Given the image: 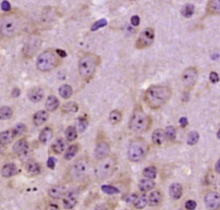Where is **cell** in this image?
I'll use <instances>...</instances> for the list:
<instances>
[{
	"label": "cell",
	"instance_id": "1",
	"mask_svg": "<svg viewBox=\"0 0 220 210\" xmlns=\"http://www.w3.org/2000/svg\"><path fill=\"white\" fill-rule=\"evenodd\" d=\"M172 97V89L166 85H152L146 89L144 100L151 110L157 111L168 103Z\"/></svg>",
	"mask_w": 220,
	"mask_h": 210
},
{
	"label": "cell",
	"instance_id": "19",
	"mask_svg": "<svg viewBox=\"0 0 220 210\" xmlns=\"http://www.w3.org/2000/svg\"><path fill=\"white\" fill-rule=\"evenodd\" d=\"M48 118L49 112L46 109L38 111L33 116V123L36 126H41V125H44L46 122L48 120Z\"/></svg>",
	"mask_w": 220,
	"mask_h": 210
},
{
	"label": "cell",
	"instance_id": "37",
	"mask_svg": "<svg viewBox=\"0 0 220 210\" xmlns=\"http://www.w3.org/2000/svg\"><path fill=\"white\" fill-rule=\"evenodd\" d=\"M13 116V110L12 108L7 106L1 107L0 109V118L2 120H8L11 119Z\"/></svg>",
	"mask_w": 220,
	"mask_h": 210
},
{
	"label": "cell",
	"instance_id": "23",
	"mask_svg": "<svg viewBox=\"0 0 220 210\" xmlns=\"http://www.w3.org/2000/svg\"><path fill=\"white\" fill-rule=\"evenodd\" d=\"M24 168L26 172H28V174L32 175V176H36V175H39L42 172L41 165L35 161H27L24 165Z\"/></svg>",
	"mask_w": 220,
	"mask_h": 210
},
{
	"label": "cell",
	"instance_id": "28",
	"mask_svg": "<svg viewBox=\"0 0 220 210\" xmlns=\"http://www.w3.org/2000/svg\"><path fill=\"white\" fill-rule=\"evenodd\" d=\"M53 136V131L51 127L46 126L42 130L39 135V141L42 143V144H46L47 143L52 139Z\"/></svg>",
	"mask_w": 220,
	"mask_h": 210
},
{
	"label": "cell",
	"instance_id": "7",
	"mask_svg": "<svg viewBox=\"0 0 220 210\" xmlns=\"http://www.w3.org/2000/svg\"><path fill=\"white\" fill-rule=\"evenodd\" d=\"M117 167V160L114 156H108L104 159L99 161V164L95 169V176L98 180H105L110 177Z\"/></svg>",
	"mask_w": 220,
	"mask_h": 210
},
{
	"label": "cell",
	"instance_id": "2",
	"mask_svg": "<svg viewBox=\"0 0 220 210\" xmlns=\"http://www.w3.org/2000/svg\"><path fill=\"white\" fill-rule=\"evenodd\" d=\"M22 20L17 13L3 15L0 19V32L5 38H12L21 32Z\"/></svg>",
	"mask_w": 220,
	"mask_h": 210
},
{
	"label": "cell",
	"instance_id": "47",
	"mask_svg": "<svg viewBox=\"0 0 220 210\" xmlns=\"http://www.w3.org/2000/svg\"><path fill=\"white\" fill-rule=\"evenodd\" d=\"M1 8H2V10L4 11L8 12V11H10L11 10V4L9 3V1H7V0H4V1L1 3Z\"/></svg>",
	"mask_w": 220,
	"mask_h": 210
},
{
	"label": "cell",
	"instance_id": "33",
	"mask_svg": "<svg viewBox=\"0 0 220 210\" xmlns=\"http://www.w3.org/2000/svg\"><path fill=\"white\" fill-rule=\"evenodd\" d=\"M109 122L113 125H119L122 120V113L120 110L115 109L109 113Z\"/></svg>",
	"mask_w": 220,
	"mask_h": 210
},
{
	"label": "cell",
	"instance_id": "13",
	"mask_svg": "<svg viewBox=\"0 0 220 210\" xmlns=\"http://www.w3.org/2000/svg\"><path fill=\"white\" fill-rule=\"evenodd\" d=\"M69 188L66 184H58L52 187L48 190V196L54 200L63 199L69 192Z\"/></svg>",
	"mask_w": 220,
	"mask_h": 210
},
{
	"label": "cell",
	"instance_id": "56",
	"mask_svg": "<svg viewBox=\"0 0 220 210\" xmlns=\"http://www.w3.org/2000/svg\"><path fill=\"white\" fill-rule=\"evenodd\" d=\"M219 129H220V124H219Z\"/></svg>",
	"mask_w": 220,
	"mask_h": 210
},
{
	"label": "cell",
	"instance_id": "49",
	"mask_svg": "<svg viewBox=\"0 0 220 210\" xmlns=\"http://www.w3.org/2000/svg\"><path fill=\"white\" fill-rule=\"evenodd\" d=\"M46 165H47V167L49 169L54 170V168H55V160H54V158L52 157H48V159L46 161Z\"/></svg>",
	"mask_w": 220,
	"mask_h": 210
},
{
	"label": "cell",
	"instance_id": "3",
	"mask_svg": "<svg viewBox=\"0 0 220 210\" xmlns=\"http://www.w3.org/2000/svg\"><path fill=\"white\" fill-rule=\"evenodd\" d=\"M152 125V118L144 113L141 107L134 108L130 116L128 127L131 132L141 134L148 132Z\"/></svg>",
	"mask_w": 220,
	"mask_h": 210
},
{
	"label": "cell",
	"instance_id": "5",
	"mask_svg": "<svg viewBox=\"0 0 220 210\" xmlns=\"http://www.w3.org/2000/svg\"><path fill=\"white\" fill-rule=\"evenodd\" d=\"M62 63L61 57L56 50L49 49L43 51L36 60V68L41 72H50L57 68Z\"/></svg>",
	"mask_w": 220,
	"mask_h": 210
},
{
	"label": "cell",
	"instance_id": "11",
	"mask_svg": "<svg viewBox=\"0 0 220 210\" xmlns=\"http://www.w3.org/2000/svg\"><path fill=\"white\" fill-rule=\"evenodd\" d=\"M198 75H199L198 70L194 67L187 68L184 71L182 72V82L183 87L186 90L190 91L194 87V86L196 85L197 81H198Z\"/></svg>",
	"mask_w": 220,
	"mask_h": 210
},
{
	"label": "cell",
	"instance_id": "46",
	"mask_svg": "<svg viewBox=\"0 0 220 210\" xmlns=\"http://www.w3.org/2000/svg\"><path fill=\"white\" fill-rule=\"evenodd\" d=\"M196 207H197V203H196V202H194V201H193V200H188V201L186 202L185 203V207L187 209H195Z\"/></svg>",
	"mask_w": 220,
	"mask_h": 210
},
{
	"label": "cell",
	"instance_id": "14",
	"mask_svg": "<svg viewBox=\"0 0 220 210\" xmlns=\"http://www.w3.org/2000/svg\"><path fill=\"white\" fill-rule=\"evenodd\" d=\"M205 205L208 209H217L220 207V195L217 192H209L204 198Z\"/></svg>",
	"mask_w": 220,
	"mask_h": 210
},
{
	"label": "cell",
	"instance_id": "50",
	"mask_svg": "<svg viewBox=\"0 0 220 210\" xmlns=\"http://www.w3.org/2000/svg\"><path fill=\"white\" fill-rule=\"evenodd\" d=\"M131 24L134 26V27H136V26H139L140 24V18L139 16H137V15H135V16H133L132 17V18H131Z\"/></svg>",
	"mask_w": 220,
	"mask_h": 210
},
{
	"label": "cell",
	"instance_id": "32",
	"mask_svg": "<svg viewBox=\"0 0 220 210\" xmlns=\"http://www.w3.org/2000/svg\"><path fill=\"white\" fill-rule=\"evenodd\" d=\"M78 110H79V107H78L77 103L74 102V101H69V102L65 103L61 108L62 113L66 114L76 113L78 112Z\"/></svg>",
	"mask_w": 220,
	"mask_h": 210
},
{
	"label": "cell",
	"instance_id": "22",
	"mask_svg": "<svg viewBox=\"0 0 220 210\" xmlns=\"http://www.w3.org/2000/svg\"><path fill=\"white\" fill-rule=\"evenodd\" d=\"M17 173V167L13 163L4 164L1 170V175L4 178H10L14 176Z\"/></svg>",
	"mask_w": 220,
	"mask_h": 210
},
{
	"label": "cell",
	"instance_id": "4",
	"mask_svg": "<svg viewBox=\"0 0 220 210\" xmlns=\"http://www.w3.org/2000/svg\"><path fill=\"white\" fill-rule=\"evenodd\" d=\"M101 63V57L93 53L84 54L78 61V72L81 78L85 81H90L96 73Z\"/></svg>",
	"mask_w": 220,
	"mask_h": 210
},
{
	"label": "cell",
	"instance_id": "51",
	"mask_svg": "<svg viewBox=\"0 0 220 210\" xmlns=\"http://www.w3.org/2000/svg\"><path fill=\"white\" fill-rule=\"evenodd\" d=\"M179 123H180V125H181L182 127H186L188 125V118L186 117H182L180 118V120H179Z\"/></svg>",
	"mask_w": 220,
	"mask_h": 210
},
{
	"label": "cell",
	"instance_id": "44",
	"mask_svg": "<svg viewBox=\"0 0 220 210\" xmlns=\"http://www.w3.org/2000/svg\"><path fill=\"white\" fill-rule=\"evenodd\" d=\"M13 130H14L15 133H16V135H17V137H21V136H22L23 134H24V132H26V130H27V126L23 124V123H18V124H17V125H15L14 127H13Z\"/></svg>",
	"mask_w": 220,
	"mask_h": 210
},
{
	"label": "cell",
	"instance_id": "36",
	"mask_svg": "<svg viewBox=\"0 0 220 210\" xmlns=\"http://www.w3.org/2000/svg\"><path fill=\"white\" fill-rule=\"evenodd\" d=\"M55 20V12L52 11V10H47L44 11V13L42 16V22L44 24H51Z\"/></svg>",
	"mask_w": 220,
	"mask_h": 210
},
{
	"label": "cell",
	"instance_id": "6",
	"mask_svg": "<svg viewBox=\"0 0 220 210\" xmlns=\"http://www.w3.org/2000/svg\"><path fill=\"white\" fill-rule=\"evenodd\" d=\"M149 152V144L142 138H137L130 143L127 150V157L131 162L139 163L145 159Z\"/></svg>",
	"mask_w": 220,
	"mask_h": 210
},
{
	"label": "cell",
	"instance_id": "39",
	"mask_svg": "<svg viewBox=\"0 0 220 210\" xmlns=\"http://www.w3.org/2000/svg\"><path fill=\"white\" fill-rule=\"evenodd\" d=\"M182 15L186 18H189L192 17L194 13V6L191 4H187L182 7L181 11Z\"/></svg>",
	"mask_w": 220,
	"mask_h": 210
},
{
	"label": "cell",
	"instance_id": "16",
	"mask_svg": "<svg viewBox=\"0 0 220 210\" xmlns=\"http://www.w3.org/2000/svg\"><path fill=\"white\" fill-rule=\"evenodd\" d=\"M45 95L44 89L41 87H35L31 88L28 93V100H30L33 103H39L41 102Z\"/></svg>",
	"mask_w": 220,
	"mask_h": 210
},
{
	"label": "cell",
	"instance_id": "54",
	"mask_svg": "<svg viewBox=\"0 0 220 210\" xmlns=\"http://www.w3.org/2000/svg\"><path fill=\"white\" fill-rule=\"evenodd\" d=\"M215 171H216V172H218V173H219L220 174V158L218 159V161L217 162L216 166H215Z\"/></svg>",
	"mask_w": 220,
	"mask_h": 210
},
{
	"label": "cell",
	"instance_id": "12",
	"mask_svg": "<svg viewBox=\"0 0 220 210\" xmlns=\"http://www.w3.org/2000/svg\"><path fill=\"white\" fill-rule=\"evenodd\" d=\"M110 150H111V147L108 142L103 141V140L100 141L95 144V147L94 157L95 158V160H102L109 156Z\"/></svg>",
	"mask_w": 220,
	"mask_h": 210
},
{
	"label": "cell",
	"instance_id": "35",
	"mask_svg": "<svg viewBox=\"0 0 220 210\" xmlns=\"http://www.w3.org/2000/svg\"><path fill=\"white\" fill-rule=\"evenodd\" d=\"M59 93L60 95L63 99L65 100H67L71 97L72 93H73V89L71 87V86L67 85V84H65V85H62L59 89Z\"/></svg>",
	"mask_w": 220,
	"mask_h": 210
},
{
	"label": "cell",
	"instance_id": "27",
	"mask_svg": "<svg viewBox=\"0 0 220 210\" xmlns=\"http://www.w3.org/2000/svg\"><path fill=\"white\" fill-rule=\"evenodd\" d=\"M206 13L209 15H220V0H209L206 4Z\"/></svg>",
	"mask_w": 220,
	"mask_h": 210
},
{
	"label": "cell",
	"instance_id": "48",
	"mask_svg": "<svg viewBox=\"0 0 220 210\" xmlns=\"http://www.w3.org/2000/svg\"><path fill=\"white\" fill-rule=\"evenodd\" d=\"M209 79L212 83H217V82L219 81V75H218L217 73H215V72H212L210 74Z\"/></svg>",
	"mask_w": 220,
	"mask_h": 210
},
{
	"label": "cell",
	"instance_id": "52",
	"mask_svg": "<svg viewBox=\"0 0 220 210\" xmlns=\"http://www.w3.org/2000/svg\"><path fill=\"white\" fill-rule=\"evenodd\" d=\"M20 93H21V91H20V89L17 88V87H15V88H13V90H12V93H11V95H12V97H15V98H17L19 95H20Z\"/></svg>",
	"mask_w": 220,
	"mask_h": 210
},
{
	"label": "cell",
	"instance_id": "18",
	"mask_svg": "<svg viewBox=\"0 0 220 210\" xmlns=\"http://www.w3.org/2000/svg\"><path fill=\"white\" fill-rule=\"evenodd\" d=\"M149 205L150 207H159L163 202V200H164V194L161 191L160 189H156L151 191L149 196Z\"/></svg>",
	"mask_w": 220,
	"mask_h": 210
},
{
	"label": "cell",
	"instance_id": "15",
	"mask_svg": "<svg viewBox=\"0 0 220 210\" xmlns=\"http://www.w3.org/2000/svg\"><path fill=\"white\" fill-rule=\"evenodd\" d=\"M78 193L77 191H69L63 198V206L65 209H72L77 205Z\"/></svg>",
	"mask_w": 220,
	"mask_h": 210
},
{
	"label": "cell",
	"instance_id": "26",
	"mask_svg": "<svg viewBox=\"0 0 220 210\" xmlns=\"http://www.w3.org/2000/svg\"><path fill=\"white\" fill-rule=\"evenodd\" d=\"M169 196L172 199L179 200L183 194V189H182V184L177 183V182L172 183L171 185L169 186Z\"/></svg>",
	"mask_w": 220,
	"mask_h": 210
},
{
	"label": "cell",
	"instance_id": "53",
	"mask_svg": "<svg viewBox=\"0 0 220 210\" xmlns=\"http://www.w3.org/2000/svg\"><path fill=\"white\" fill-rule=\"evenodd\" d=\"M56 52L58 53V55H60V56L61 57V58H64V57H66L67 55L66 52L65 50H60V49H57Z\"/></svg>",
	"mask_w": 220,
	"mask_h": 210
},
{
	"label": "cell",
	"instance_id": "29",
	"mask_svg": "<svg viewBox=\"0 0 220 210\" xmlns=\"http://www.w3.org/2000/svg\"><path fill=\"white\" fill-rule=\"evenodd\" d=\"M51 150L57 155H60L66 150V141L63 139H57L51 145Z\"/></svg>",
	"mask_w": 220,
	"mask_h": 210
},
{
	"label": "cell",
	"instance_id": "9",
	"mask_svg": "<svg viewBox=\"0 0 220 210\" xmlns=\"http://www.w3.org/2000/svg\"><path fill=\"white\" fill-rule=\"evenodd\" d=\"M42 44V38L38 35H32L28 37L22 49V54L26 58H31L36 54Z\"/></svg>",
	"mask_w": 220,
	"mask_h": 210
},
{
	"label": "cell",
	"instance_id": "30",
	"mask_svg": "<svg viewBox=\"0 0 220 210\" xmlns=\"http://www.w3.org/2000/svg\"><path fill=\"white\" fill-rule=\"evenodd\" d=\"M149 204V198L145 195L137 196L136 199L133 201V205L136 209H144Z\"/></svg>",
	"mask_w": 220,
	"mask_h": 210
},
{
	"label": "cell",
	"instance_id": "38",
	"mask_svg": "<svg viewBox=\"0 0 220 210\" xmlns=\"http://www.w3.org/2000/svg\"><path fill=\"white\" fill-rule=\"evenodd\" d=\"M144 177L150 178V179H156L157 176V169L155 166H148L143 170Z\"/></svg>",
	"mask_w": 220,
	"mask_h": 210
},
{
	"label": "cell",
	"instance_id": "43",
	"mask_svg": "<svg viewBox=\"0 0 220 210\" xmlns=\"http://www.w3.org/2000/svg\"><path fill=\"white\" fill-rule=\"evenodd\" d=\"M77 123H78V131L79 132H84L86 131V129L88 128L89 125V120L86 117H83L80 116L77 119Z\"/></svg>",
	"mask_w": 220,
	"mask_h": 210
},
{
	"label": "cell",
	"instance_id": "55",
	"mask_svg": "<svg viewBox=\"0 0 220 210\" xmlns=\"http://www.w3.org/2000/svg\"><path fill=\"white\" fill-rule=\"evenodd\" d=\"M217 137H218V139H220V129H219V131L218 132V133H217Z\"/></svg>",
	"mask_w": 220,
	"mask_h": 210
},
{
	"label": "cell",
	"instance_id": "42",
	"mask_svg": "<svg viewBox=\"0 0 220 210\" xmlns=\"http://www.w3.org/2000/svg\"><path fill=\"white\" fill-rule=\"evenodd\" d=\"M199 139V134L196 131H193L188 134V139H187V143L189 145H194L196 144Z\"/></svg>",
	"mask_w": 220,
	"mask_h": 210
},
{
	"label": "cell",
	"instance_id": "45",
	"mask_svg": "<svg viewBox=\"0 0 220 210\" xmlns=\"http://www.w3.org/2000/svg\"><path fill=\"white\" fill-rule=\"evenodd\" d=\"M107 24H108V22H107L106 19H100V20L96 21L94 24L92 25V27H91V31H95V30H97L99 29L105 27Z\"/></svg>",
	"mask_w": 220,
	"mask_h": 210
},
{
	"label": "cell",
	"instance_id": "31",
	"mask_svg": "<svg viewBox=\"0 0 220 210\" xmlns=\"http://www.w3.org/2000/svg\"><path fill=\"white\" fill-rule=\"evenodd\" d=\"M78 150H79V145H78V144H71V145L69 146L66 149V150L65 151V154H64V158H65V160H71L72 158H74V157H76V155H77V152H78Z\"/></svg>",
	"mask_w": 220,
	"mask_h": 210
},
{
	"label": "cell",
	"instance_id": "34",
	"mask_svg": "<svg viewBox=\"0 0 220 210\" xmlns=\"http://www.w3.org/2000/svg\"><path fill=\"white\" fill-rule=\"evenodd\" d=\"M66 139L68 142H73L77 138V130L73 125H70L66 129L65 132Z\"/></svg>",
	"mask_w": 220,
	"mask_h": 210
},
{
	"label": "cell",
	"instance_id": "21",
	"mask_svg": "<svg viewBox=\"0 0 220 210\" xmlns=\"http://www.w3.org/2000/svg\"><path fill=\"white\" fill-rule=\"evenodd\" d=\"M138 186H139V189L140 192L146 193L149 192L151 189H153L155 188L156 182L154 181V179L144 177L140 180Z\"/></svg>",
	"mask_w": 220,
	"mask_h": 210
},
{
	"label": "cell",
	"instance_id": "25",
	"mask_svg": "<svg viewBox=\"0 0 220 210\" xmlns=\"http://www.w3.org/2000/svg\"><path fill=\"white\" fill-rule=\"evenodd\" d=\"M60 102L59 99L54 95H49L46 98L45 103V107L46 110L48 111L49 113H52L56 111L59 107H60Z\"/></svg>",
	"mask_w": 220,
	"mask_h": 210
},
{
	"label": "cell",
	"instance_id": "41",
	"mask_svg": "<svg viewBox=\"0 0 220 210\" xmlns=\"http://www.w3.org/2000/svg\"><path fill=\"white\" fill-rule=\"evenodd\" d=\"M165 135H166V139L169 140V141H174L176 138V130L174 126L172 125H169L167 126L165 130Z\"/></svg>",
	"mask_w": 220,
	"mask_h": 210
},
{
	"label": "cell",
	"instance_id": "8",
	"mask_svg": "<svg viewBox=\"0 0 220 210\" xmlns=\"http://www.w3.org/2000/svg\"><path fill=\"white\" fill-rule=\"evenodd\" d=\"M89 170V163L85 158H80L74 163L68 171V176L73 182H80L85 178Z\"/></svg>",
	"mask_w": 220,
	"mask_h": 210
},
{
	"label": "cell",
	"instance_id": "40",
	"mask_svg": "<svg viewBox=\"0 0 220 210\" xmlns=\"http://www.w3.org/2000/svg\"><path fill=\"white\" fill-rule=\"evenodd\" d=\"M101 189L102 192L105 193L106 195H108V196H112V195H115V194H119L120 193V189L112 185L105 184V185L101 186Z\"/></svg>",
	"mask_w": 220,
	"mask_h": 210
},
{
	"label": "cell",
	"instance_id": "17",
	"mask_svg": "<svg viewBox=\"0 0 220 210\" xmlns=\"http://www.w3.org/2000/svg\"><path fill=\"white\" fill-rule=\"evenodd\" d=\"M28 148H29V144H28V141L25 139H18L17 141L13 144L12 150L15 154L21 157L23 154L28 152Z\"/></svg>",
	"mask_w": 220,
	"mask_h": 210
},
{
	"label": "cell",
	"instance_id": "24",
	"mask_svg": "<svg viewBox=\"0 0 220 210\" xmlns=\"http://www.w3.org/2000/svg\"><path fill=\"white\" fill-rule=\"evenodd\" d=\"M151 139H152V143L155 145L160 146L165 141L166 139V135H165V132L163 129H156L151 135Z\"/></svg>",
	"mask_w": 220,
	"mask_h": 210
},
{
	"label": "cell",
	"instance_id": "10",
	"mask_svg": "<svg viewBox=\"0 0 220 210\" xmlns=\"http://www.w3.org/2000/svg\"><path fill=\"white\" fill-rule=\"evenodd\" d=\"M155 39V29L152 27H147L141 31L137 39L135 47L138 50H143L150 47Z\"/></svg>",
	"mask_w": 220,
	"mask_h": 210
},
{
	"label": "cell",
	"instance_id": "20",
	"mask_svg": "<svg viewBox=\"0 0 220 210\" xmlns=\"http://www.w3.org/2000/svg\"><path fill=\"white\" fill-rule=\"evenodd\" d=\"M16 138H17V135L13 129L6 130L4 132H1L0 134V144L3 146L8 145L13 142Z\"/></svg>",
	"mask_w": 220,
	"mask_h": 210
}]
</instances>
